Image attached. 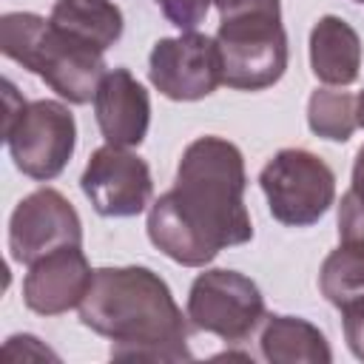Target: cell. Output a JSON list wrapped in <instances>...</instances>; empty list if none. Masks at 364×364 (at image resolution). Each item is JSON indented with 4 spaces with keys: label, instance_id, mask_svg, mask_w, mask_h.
Listing matches in <instances>:
<instances>
[{
    "label": "cell",
    "instance_id": "6da1fadb",
    "mask_svg": "<svg viewBox=\"0 0 364 364\" xmlns=\"http://www.w3.org/2000/svg\"><path fill=\"white\" fill-rule=\"evenodd\" d=\"M245 188V156L230 139L208 134L188 142L173 188L151 202V245L182 267H205L219 250L250 242Z\"/></svg>",
    "mask_w": 364,
    "mask_h": 364
},
{
    "label": "cell",
    "instance_id": "7a4b0ae2",
    "mask_svg": "<svg viewBox=\"0 0 364 364\" xmlns=\"http://www.w3.org/2000/svg\"><path fill=\"white\" fill-rule=\"evenodd\" d=\"M80 321L111 338L114 361H191V318L168 282L142 264L100 267L80 304Z\"/></svg>",
    "mask_w": 364,
    "mask_h": 364
},
{
    "label": "cell",
    "instance_id": "3957f363",
    "mask_svg": "<svg viewBox=\"0 0 364 364\" xmlns=\"http://www.w3.org/2000/svg\"><path fill=\"white\" fill-rule=\"evenodd\" d=\"M0 51L74 105L91 102L105 77L100 51L80 46L34 11H6L0 17Z\"/></svg>",
    "mask_w": 364,
    "mask_h": 364
},
{
    "label": "cell",
    "instance_id": "277c9868",
    "mask_svg": "<svg viewBox=\"0 0 364 364\" xmlns=\"http://www.w3.org/2000/svg\"><path fill=\"white\" fill-rule=\"evenodd\" d=\"M222 82L236 91H262L287 71V34L279 0H256L225 14L216 28Z\"/></svg>",
    "mask_w": 364,
    "mask_h": 364
},
{
    "label": "cell",
    "instance_id": "5b68a950",
    "mask_svg": "<svg viewBox=\"0 0 364 364\" xmlns=\"http://www.w3.org/2000/svg\"><path fill=\"white\" fill-rule=\"evenodd\" d=\"M3 139L23 176L48 182L74 156L77 122L60 100L26 102L11 80H3Z\"/></svg>",
    "mask_w": 364,
    "mask_h": 364
},
{
    "label": "cell",
    "instance_id": "8992f818",
    "mask_svg": "<svg viewBox=\"0 0 364 364\" xmlns=\"http://www.w3.org/2000/svg\"><path fill=\"white\" fill-rule=\"evenodd\" d=\"M270 216L287 228L316 225L336 199L333 168L304 148H282L259 173Z\"/></svg>",
    "mask_w": 364,
    "mask_h": 364
},
{
    "label": "cell",
    "instance_id": "52a82bcc",
    "mask_svg": "<svg viewBox=\"0 0 364 364\" xmlns=\"http://www.w3.org/2000/svg\"><path fill=\"white\" fill-rule=\"evenodd\" d=\"M188 318L193 330L213 333L228 344L247 341L267 318L259 284L228 267L205 270L188 290Z\"/></svg>",
    "mask_w": 364,
    "mask_h": 364
},
{
    "label": "cell",
    "instance_id": "ba28073f",
    "mask_svg": "<svg viewBox=\"0 0 364 364\" xmlns=\"http://www.w3.org/2000/svg\"><path fill=\"white\" fill-rule=\"evenodd\" d=\"M151 85L176 102H193L210 97L222 85V60L216 40L199 31H182L179 37H162L148 57Z\"/></svg>",
    "mask_w": 364,
    "mask_h": 364
},
{
    "label": "cell",
    "instance_id": "9c48e42d",
    "mask_svg": "<svg viewBox=\"0 0 364 364\" xmlns=\"http://www.w3.org/2000/svg\"><path fill=\"white\" fill-rule=\"evenodd\" d=\"M60 247H82V222L77 208L54 188H40L23 196L9 219L11 259L28 267Z\"/></svg>",
    "mask_w": 364,
    "mask_h": 364
},
{
    "label": "cell",
    "instance_id": "30bf717a",
    "mask_svg": "<svg viewBox=\"0 0 364 364\" xmlns=\"http://www.w3.org/2000/svg\"><path fill=\"white\" fill-rule=\"evenodd\" d=\"M80 188L100 216H139L154 196L148 162L119 145H102L91 154Z\"/></svg>",
    "mask_w": 364,
    "mask_h": 364
},
{
    "label": "cell",
    "instance_id": "8fae6325",
    "mask_svg": "<svg viewBox=\"0 0 364 364\" xmlns=\"http://www.w3.org/2000/svg\"><path fill=\"white\" fill-rule=\"evenodd\" d=\"M91 282L94 270L82 247H60L28 264L23 279V301L37 316H60L82 304Z\"/></svg>",
    "mask_w": 364,
    "mask_h": 364
},
{
    "label": "cell",
    "instance_id": "7c38bea8",
    "mask_svg": "<svg viewBox=\"0 0 364 364\" xmlns=\"http://www.w3.org/2000/svg\"><path fill=\"white\" fill-rule=\"evenodd\" d=\"M94 117L108 145L134 148L151 125V97L128 68H111L97 85Z\"/></svg>",
    "mask_w": 364,
    "mask_h": 364
},
{
    "label": "cell",
    "instance_id": "4fadbf2b",
    "mask_svg": "<svg viewBox=\"0 0 364 364\" xmlns=\"http://www.w3.org/2000/svg\"><path fill=\"white\" fill-rule=\"evenodd\" d=\"M310 68L324 85H353L361 71V37L336 17L324 14L310 31Z\"/></svg>",
    "mask_w": 364,
    "mask_h": 364
},
{
    "label": "cell",
    "instance_id": "5bb4252c",
    "mask_svg": "<svg viewBox=\"0 0 364 364\" xmlns=\"http://www.w3.org/2000/svg\"><path fill=\"white\" fill-rule=\"evenodd\" d=\"M48 20L63 34L100 54H105L125 28L122 11L114 0H57Z\"/></svg>",
    "mask_w": 364,
    "mask_h": 364
},
{
    "label": "cell",
    "instance_id": "9a60e30c",
    "mask_svg": "<svg viewBox=\"0 0 364 364\" xmlns=\"http://www.w3.org/2000/svg\"><path fill=\"white\" fill-rule=\"evenodd\" d=\"M262 355L273 364H330L324 333L301 316H267L259 336Z\"/></svg>",
    "mask_w": 364,
    "mask_h": 364
},
{
    "label": "cell",
    "instance_id": "2e32d148",
    "mask_svg": "<svg viewBox=\"0 0 364 364\" xmlns=\"http://www.w3.org/2000/svg\"><path fill=\"white\" fill-rule=\"evenodd\" d=\"M318 290L336 307L353 299H364V245L361 242H341L336 250L327 253L318 270Z\"/></svg>",
    "mask_w": 364,
    "mask_h": 364
},
{
    "label": "cell",
    "instance_id": "e0dca14e",
    "mask_svg": "<svg viewBox=\"0 0 364 364\" xmlns=\"http://www.w3.org/2000/svg\"><path fill=\"white\" fill-rule=\"evenodd\" d=\"M307 125L321 139L347 142L358 128V97L350 91L316 88L307 100Z\"/></svg>",
    "mask_w": 364,
    "mask_h": 364
},
{
    "label": "cell",
    "instance_id": "ac0fdd59",
    "mask_svg": "<svg viewBox=\"0 0 364 364\" xmlns=\"http://www.w3.org/2000/svg\"><path fill=\"white\" fill-rule=\"evenodd\" d=\"M338 239L364 245V145L353 162V182L338 202Z\"/></svg>",
    "mask_w": 364,
    "mask_h": 364
},
{
    "label": "cell",
    "instance_id": "d6986e66",
    "mask_svg": "<svg viewBox=\"0 0 364 364\" xmlns=\"http://www.w3.org/2000/svg\"><path fill=\"white\" fill-rule=\"evenodd\" d=\"M154 3L162 9L171 26H176L179 31H193L199 23H205L213 0H154Z\"/></svg>",
    "mask_w": 364,
    "mask_h": 364
},
{
    "label": "cell",
    "instance_id": "ffe728a7",
    "mask_svg": "<svg viewBox=\"0 0 364 364\" xmlns=\"http://www.w3.org/2000/svg\"><path fill=\"white\" fill-rule=\"evenodd\" d=\"M341 310V330L350 353L364 361V299H353L338 307Z\"/></svg>",
    "mask_w": 364,
    "mask_h": 364
},
{
    "label": "cell",
    "instance_id": "44dd1931",
    "mask_svg": "<svg viewBox=\"0 0 364 364\" xmlns=\"http://www.w3.org/2000/svg\"><path fill=\"white\" fill-rule=\"evenodd\" d=\"M250 3H256V0H213V6L219 9V14H222V17H225V14H233V11H239V9L250 6Z\"/></svg>",
    "mask_w": 364,
    "mask_h": 364
},
{
    "label": "cell",
    "instance_id": "7402d4cb",
    "mask_svg": "<svg viewBox=\"0 0 364 364\" xmlns=\"http://www.w3.org/2000/svg\"><path fill=\"white\" fill-rule=\"evenodd\" d=\"M358 125L364 128V91L358 94Z\"/></svg>",
    "mask_w": 364,
    "mask_h": 364
},
{
    "label": "cell",
    "instance_id": "603a6c76",
    "mask_svg": "<svg viewBox=\"0 0 364 364\" xmlns=\"http://www.w3.org/2000/svg\"><path fill=\"white\" fill-rule=\"evenodd\" d=\"M355 3H364V0H355Z\"/></svg>",
    "mask_w": 364,
    "mask_h": 364
}]
</instances>
